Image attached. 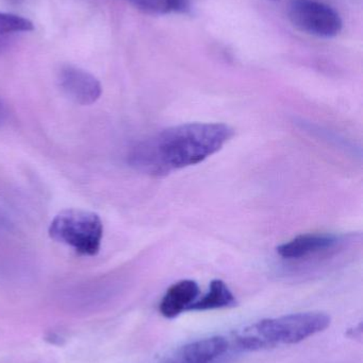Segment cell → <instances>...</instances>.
<instances>
[{"label":"cell","instance_id":"obj_6","mask_svg":"<svg viewBox=\"0 0 363 363\" xmlns=\"http://www.w3.org/2000/svg\"><path fill=\"white\" fill-rule=\"evenodd\" d=\"M341 237L334 234H305L296 237L277 247L283 259L300 260L311 255L330 251L340 245Z\"/></svg>","mask_w":363,"mask_h":363},{"label":"cell","instance_id":"obj_13","mask_svg":"<svg viewBox=\"0 0 363 363\" xmlns=\"http://www.w3.org/2000/svg\"><path fill=\"white\" fill-rule=\"evenodd\" d=\"M4 226H6V223H4V222L2 221V219L0 220V228H1L2 230V228H4Z\"/></svg>","mask_w":363,"mask_h":363},{"label":"cell","instance_id":"obj_1","mask_svg":"<svg viewBox=\"0 0 363 363\" xmlns=\"http://www.w3.org/2000/svg\"><path fill=\"white\" fill-rule=\"evenodd\" d=\"M234 134L225 123H191L168 128L134 145L128 164L148 176H168L202 163L221 150Z\"/></svg>","mask_w":363,"mask_h":363},{"label":"cell","instance_id":"obj_10","mask_svg":"<svg viewBox=\"0 0 363 363\" xmlns=\"http://www.w3.org/2000/svg\"><path fill=\"white\" fill-rule=\"evenodd\" d=\"M33 30V23L26 17L0 12V51L4 50L17 35Z\"/></svg>","mask_w":363,"mask_h":363},{"label":"cell","instance_id":"obj_9","mask_svg":"<svg viewBox=\"0 0 363 363\" xmlns=\"http://www.w3.org/2000/svg\"><path fill=\"white\" fill-rule=\"evenodd\" d=\"M237 304L234 294L228 286L221 279L211 281L208 294H205L200 300H196L188 311H205L212 309L227 308Z\"/></svg>","mask_w":363,"mask_h":363},{"label":"cell","instance_id":"obj_5","mask_svg":"<svg viewBox=\"0 0 363 363\" xmlns=\"http://www.w3.org/2000/svg\"><path fill=\"white\" fill-rule=\"evenodd\" d=\"M58 82L63 93L80 106H91L102 96L98 79L77 66H62L58 72Z\"/></svg>","mask_w":363,"mask_h":363},{"label":"cell","instance_id":"obj_8","mask_svg":"<svg viewBox=\"0 0 363 363\" xmlns=\"http://www.w3.org/2000/svg\"><path fill=\"white\" fill-rule=\"evenodd\" d=\"M200 287L191 279H183L168 288L160 303V313L168 319H174L197 300Z\"/></svg>","mask_w":363,"mask_h":363},{"label":"cell","instance_id":"obj_7","mask_svg":"<svg viewBox=\"0 0 363 363\" xmlns=\"http://www.w3.org/2000/svg\"><path fill=\"white\" fill-rule=\"evenodd\" d=\"M228 350L223 337L200 339L181 347L168 363H213Z\"/></svg>","mask_w":363,"mask_h":363},{"label":"cell","instance_id":"obj_4","mask_svg":"<svg viewBox=\"0 0 363 363\" xmlns=\"http://www.w3.org/2000/svg\"><path fill=\"white\" fill-rule=\"evenodd\" d=\"M288 17L296 29L317 38H336L342 31L339 13L318 0H290Z\"/></svg>","mask_w":363,"mask_h":363},{"label":"cell","instance_id":"obj_11","mask_svg":"<svg viewBox=\"0 0 363 363\" xmlns=\"http://www.w3.org/2000/svg\"><path fill=\"white\" fill-rule=\"evenodd\" d=\"M136 8L149 14L183 13L189 10L190 0H127Z\"/></svg>","mask_w":363,"mask_h":363},{"label":"cell","instance_id":"obj_3","mask_svg":"<svg viewBox=\"0 0 363 363\" xmlns=\"http://www.w3.org/2000/svg\"><path fill=\"white\" fill-rule=\"evenodd\" d=\"M48 233L53 240L67 245L79 255L95 256L102 245L104 225L97 213L66 209L53 218Z\"/></svg>","mask_w":363,"mask_h":363},{"label":"cell","instance_id":"obj_2","mask_svg":"<svg viewBox=\"0 0 363 363\" xmlns=\"http://www.w3.org/2000/svg\"><path fill=\"white\" fill-rule=\"evenodd\" d=\"M330 315L323 313H300L266 319L244 328L237 336L242 350L258 351L281 345H296L330 326Z\"/></svg>","mask_w":363,"mask_h":363},{"label":"cell","instance_id":"obj_12","mask_svg":"<svg viewBox=\"0 0 363 363\" xmlns=\"http://www.w3.org/2000/svg\"><path fill=\"white\" fill-rule=\"evenodd\" d=\"M6 115H8V111H6V106H4L2 100L0 99V123L6 121Z\"/></svg>","mask_w":363,"mask_h":363}]
</instances>
